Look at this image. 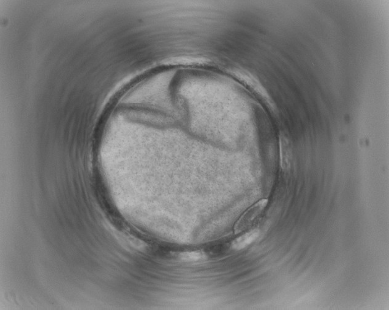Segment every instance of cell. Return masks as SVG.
I'll use <instances>...</instances> for the list:
<instances>
[{"instance_id": "1", "label": "cell", "mask_w": 389, "mask_h": 310, "mask_svg": "<svg viewBox=\"0 0 389 310\" xmlns=\"http://www.w3.org/2000/svg\"><path fill=\"white\" fill-rule=\"evenodd\" d=\"M268 202L267 199H261L245 211L235 224L234 233L237 234L242 233L249 228L253 221L263 212L267 207Z\"/></svg>"}, {"instance_id": "4", "label": "cell", "mask_w": 389, "mask_h": 310, "mask_svg": "<svg viewBox=\"0 0 389 310\" xmlns=\"http://www.w3.org/2000/svg\"><path fill=\"white\" fill-rule=\"evenodd\" d=\"M179 258L185 262H196L204 259L205 254L202 251L185 252L180 254Z\"/></svg>"}, {"instance_id": "3", "label": "cell", "mask_w": 389, "mask_h": 310, "mask_svg": "<svg viewBox=\"0 0 389 310\" xmlns=\"http://www.w3.org/2000/svg\"><path fill=\"white\" fill-rule=\"evenodd\" d=\"M280 163L281 168L288 169L291 166L292 152L290 146L286 141H280Z\"/></svg>"}, {"instance_id": "2", "label": "cell", "mask_w": 389, "mask_h": 310, "mask_svg": "<svg viewBox=\"0 0 389 310\" xmlns=\"http://www.w3.org/2000/svg\"><path fill=\"white\" fill-rule=\"evenodd\" d=\"M259 235V231L254 230L249 231L235 239L232 243V248L237 251L244 249L253 242L257 240Z\"/></svg>"}]
</instances>
